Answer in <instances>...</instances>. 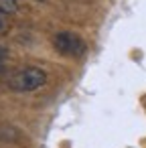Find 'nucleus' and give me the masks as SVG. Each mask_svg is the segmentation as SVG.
<instances>
[{
  "label": "nucleus",
  "instance_id": "obj_1",
  "mask_svg": "<svg viewBox=\"0 0 146 148\" xmlns=\"http://www.w3.org/2000/svg\"><path fill=\"white\" fill-rule=\"evenodd\" d=\"M47 83V73L39 67H25L16 71L10 79V89L14 91H35Z\"/></svg>",
  "mask_w": 146,
  "mask_h": 148
},
{
  "label": "nucleus",
  "instance_id": "obj_2",
  "mask_svg": "<svg viewBox=\"0 0 146 148\" xmlns=\"http://www.w3.org/2000/svg\"><path fill=\"white\" fill-rule=\"evenodd\" d=\"M53 47H55L57 53H61V55H65V57H73V59H77V57H81V55L85 53V43H83V39H81L79 35L67 33V31L57 33V35L53 37Z\"/></svg>",
  "mask_w": 146,
  "mask_h": 148
},
{
  "label": "nucleus",
  "instance_id": "obj_3",
  "mask_svg": "<svg viewBox=\"0 0 146 148\" xmlns=\"http://www.w3.org/2000/svg\"><path fill=\"white\" fill-rule=\"evenodd\" d=\"M0 12L2 14L16 12V0H0Z\"/></svg>",
  "mask_w": 146,
  "mask_h": 148
},
{
  "label": "nucleus",
  "instance_id": "obj_4",
  "mask_svg": "<svg viewBox=\"0 0 146 148\" xmlns=\"http://www.w3.org/2000/svg\"><path fill=\"white\" fill-rule=\"evenodd\" d=\"M6 29H8V23H6L4 14L0 12V35H4V33H6Z\"/></svg>",
  "mask_w": 146,
  "mask_h": 148
},
{
  "label": "nucleus",
  "instance_id": "obj_5",
  "mask_svg": "<svg viewBox=\"0 0 146 148\" xmlns=\"http://www.w3.org/2000/svg\"><path fill=\"white\" fill-rule=\"evenodd\" d=\"M4 57H6V53H4V49H0V63L4 61Z\"/></svg>",
  "mask_w": 146,
  "mask_h": 148
},
{
  "label": "nucleus",
  "instance_id": "obj_6",
  "mask_svg": "<svg viewBox=\"0 0 146 148\" xmlns=\"http://www.w3.org/2000/svg\"><path fill=\"white\" fill-rule=\"evenodd\" d=\"M39 2H45V0H39Z\"/></svg>",
  "mask_w": 146,
  "mask_h": 148
}]
</instances>
